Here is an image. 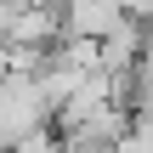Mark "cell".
<instances>
[{"label": "cell", "mask_w": 153, "mask_h": 153, "mask_svg": "<svg viewBox=\"0 0 153 153\" xmlns=\"http://www.w3.org/2000/svg\"><path fill=\"white\" fill-rule=\"evenodd\" d=\"M45 125H51V102H45L40 74L11 68V74L0 79V148L34 136V131H45Z\"/></svg>", "instance_id": "6da1fadb"}, {"label": "cell", "mask_w": 153, "mask_h": 153, "mask_svg": "<svg viewBox=\"0 0 153 153\" xmlns=\"http://www.w3.org/2000/svg\"><path fill=\"white\" fill-rule=\"evenodd\" d=\"M57 23L74 40H102L114 23H125V0H57Z\"/></svg>", "instance_id": "7a4b0ae2"}]
</instances>
